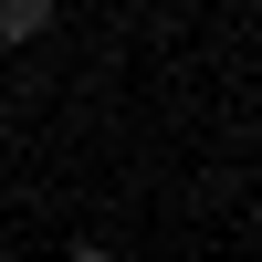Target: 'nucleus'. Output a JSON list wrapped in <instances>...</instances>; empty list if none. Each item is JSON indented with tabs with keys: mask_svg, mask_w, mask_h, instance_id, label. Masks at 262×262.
Listing matches in <instances>:
<instances>
[{
	"mask_svg": "<svg viewBox=\"0 0 262 262\" xmlns=\"http://www.w3.org/2000/svg\"><path fill=\"white\" fill-rule=\"evenodd\" d=\"M53 32V0H0V42H42Z\"/></svg>",
	"mask_w": 262,
	"mask_h": 262,
	"instance_id": "obj_1",
	"label": "nucleus"
},
{
	"mask_svg": "<svg viewBox=\"0 0 262 262\" xmlns=\"http://www.w3.org/2000/svg\"><path fill=\"white\" fill-rule=\"evenodd\" d=\"M74 262H116V252H105V242H74Z\"/></svg>",
	"mask_w": 262,
	"mask_h": 262,
	"instance_id": "obj_2",
	"label": "nucleus"
}]
</instances>
